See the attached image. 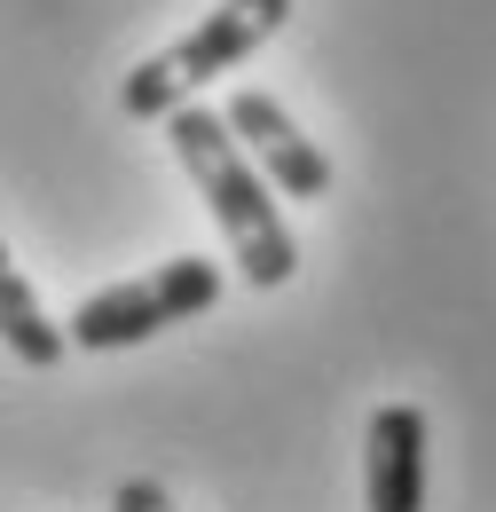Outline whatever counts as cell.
<instances>
[{"label": "cell", "instance_id": "cell-1", "mask_svg": "<svg viewBox=\"0 0 496 512\" xmlns=\"http://www.w3.org/2000/svg\"><path fill=\"white\" fill-rule=\"evenodd\" d=\"M166 134H174V158H182V174L197 182L205 213H213V229H221V237H229V253H237V276H245L252 292L292 284L300 245H292V229H284L276 197H268V182H260V166L237 150V134L221 127V111L182 103V111H166Z\"/></svg>", "mask_w": 496, "mask_h": 512}, {"label": "cell", "instance_id": "cell-2", "mask_svg": "<svg viewBox=\"0 0 496 512\" xmlns=\"http://www.w3.org/2000/svg\"><path fill=\"white\" fill-rule=\"evenodd\" d=\"M284 16H292V0H221L197 32H182L174 48H158L150 64L126 71V87H119L126 119H166V111H182L197 87L229 79L252 48H268V40L284 32Z\"/></svg>", "mask_w": 496, "mask_h": 512}, {"label": "cell", "instance_id": "cell-3", "mask_svg": "<svg viewBox=\"0 0 496 512\" xmlns=\"http://www.w3.org/2000/svg\"><path fill=\"white\" fill-rule=\"evenodd\" d=\"M221 300V268L197 253H174L166 268H150V276H134V284H111V292H87L71 323H63V339L71 347H87V355H111V347H142V339H158V331H174V323L205 316Z\"/></svg>", "mask_w": 496, "mask_h": 512}, {"label": "cell", "instance_id": "cell-4", "mask_svg": "<svg viewBox=\"0 0 496 512\" xmlns=\"http://www.w3.org/2000/svg\"><path fill=\"white\" fill-rule=\"evenodd\" d=\"M221 127L237 134V150H245L252 166H260V182L276 197H323L331 190V158L315 150L308 134H300V119L276 103V95H260V87H237V103L221 111Z\"/></svg>", "mask_w": 496, "mask_h": 512}, {"label": "cell", "instance_id": "cell-5", "mask_svg": "<svg viewBox=\"0 0 496 512\" xmlns=\"http://www.w3.org/2000/svg\"><path fill=\"white\" fill-rule=\"evenodd\" d=\"M363 497L371 512H426V410L386 402L363 434Z\"/></svg>", "mask_w": 496, "mask_h": 512}, {"label": "cell", "instance_id": "cell-6", "mask_svg": "<svg viewBox=\"0 0 496 512\" xmlns=\"http://www.w3.org/2000/svg\"><path fill=\"white\" fill-rule=\"evenodd\" d=\"M0 347L24 363V371H56L63 363V323H48V308H40V292L8 268V245H0Z\"/></svg>", "mask_w": 496, "mask_h": 512}, {"label": "cell", "instance_id": "cell-7", "mask_svg": "<svg viewBox=\"0 0 496 512\" xmlns=\"http://www.w3.org/2000/svg\"><path fill=\"white\" fill-rule=\"evenodd\" d=\"M111 512H182V505H174V489H166V481H119Z\"/></svg>", "mask_w": 496, "mask_h": 512}]
</instances>
